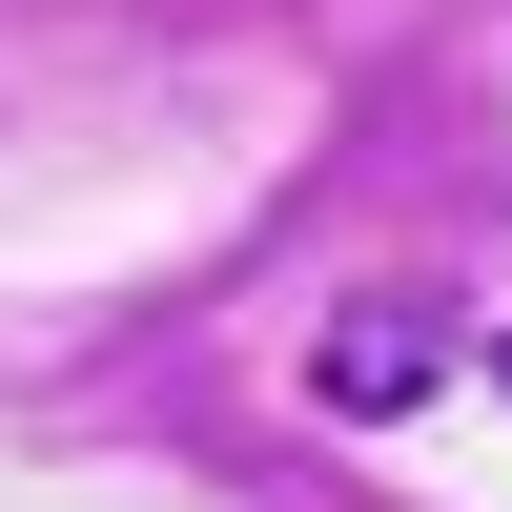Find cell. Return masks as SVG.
<instances>
[{"label":"cell","instance_id":"6da1fadb","mask_svg":"<svg viewBox=\"0 0 512 512\" xmlns=\"http://www.w3.org/2000/svg\"><path fill=\"white\" fill-rule=\"evenodd\" d=\"M308 390H328V410H410V390H451V308H431V287H369V308L308 349Z\"/></svg>","mask_w":512,"mask_h":512},{"label":"cell","instance_id":"7a4b0ae2","mask_svg":"<svg viewBox=\"0 0 512 512\" xmlns=\"http://www.w3.org/2000/svg\"><path fill=\"white\" fill-rule=\"evenodd\" d=\"M492 369H512V349H492Z\"/></svg>","mask_w":512,"mask_h":512}]
</instances>
